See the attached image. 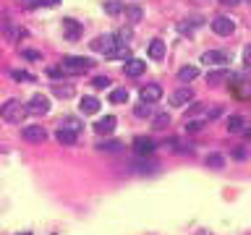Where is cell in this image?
<instances>
[{
  "label": "cell",
  "mask_w": 251,
  "mask_h": 235,
  "mask_svg": "<svg viewBox=\"0 0 251 235\" xmlns=\"http://www.w3.org/2000/svg\"><path fill=\"white\" fill-rule=\"evenodd\" d=\"M92 65H94V63H92L89 58H79V55H66L63 60H60V71H63V76H79V73H87Z\"/></svg>",
  "instance_id": "6da1fadb"
},
{
  "label": "cell",
  "mask_w": 251,
  "mask_h": 235,
  "mask_svg": "<svg viewBox=\"0 0 251 235\" xmlns=\"http://www.w3.org/2000/svg\"><path fill=\"white\" fill-rule=\"evenodd\" d=\"M24 115H29V112H26V105L21 100H8L3 107H0V118L8 120V123H21Z\"/></svg>",
  "instance_id": "7a4b0ae2"
},
{
  "label": "cell",
  "mask_w": 251,
  "mask_h": 235,
  "mask_svg": "<svg viewBox=\"0 0 251 235\" xmlns=\"http://www.w3.org/2000/svg\"><path fill=\"white\" fill-rule=\"evenodd\" d=\"M89 47H92L94 52H100V55H105V58H110L113 52H115L118 42H115L113 34H100V37H94V40L89 42Z\"/></svg>",
  "instance_id": "3957f363"
},
{
  "label": "cell",
  "mask_w": 251,
  "mask_h": 235,
  "mask_svg": "<svg viewBox=\"0 0 251 235\" xmlns=\"http://www.w3.org/2000/svg\"><path fill=\"white\" fill-rule=\"evenodd\" d=\"M26 112L29 115H47L50 112V100L45 94H34L26 105Z\"/></svg>",
  "instance_id": "277c9868"
},
{
  "label": "cell",
  "mask_w": 251,
  "mask_h": 235,
  "mask_svg": "<svg viewBox=\"0 0 251 235\" xmlns=\"http://www.w3.org/2000/svg\"><path fill=\"white\" fill-rule=\"evenodd\" d=\"M188 102H194V89L191 86H181L170 94V105L173 107H186Z\"/></svg>",
  "instance_id": "5b68a950"
},
{
  "label": "cell",
  "mask_w": 251,
  "mask_h": 235,
  "mask_svg": "<svg viewBox=\"0 0 251 235\" xmlns=\"http://www.w3.org/2000/svg\"><path fill=\"white\" fill-rule=\"evenodd\" d=\"M233 29H235V24H233V19H228V16H217L215 21H212V32L220 34V37L233 34Z\"/></svg>",
  "instance_id": "8992f818"
},
{
  "label": "cell",
  "mask_w": 251,
  "mask_h": 235,
  "mask_svg": "<svg viewBox=\"0 0 251 235\" xmlns=\"http://www.w3.org/2000/svg\"><path fill=\"white\" fill-rule=\"evenodd\" d=\"M21 136H24L26 141H34V144H40L47 139V131H45V126H26L24 131H21Z\"/></svg>",
  "instance_id": "52a82bcc"
},
{
  "label": "cell",
  "mask_w": 251,
  "mask_h": 235,
  "mask_svg": "<svg viewBox=\"0 0 251 235\" xmlns=\"http://www.w3.org/2000/svg\"><path fill=\"white\" fill-rule=\"evenodd\" d=\"M139 97H141V102H157L160 97H162V86L160 84H147V86H141V92H139Z\"/></svg>",
  "instance_id": "ba28073f"
},
{
  "label": "cell",
  "mask_w": 251,
  "mask_h": 235,
  "mask_svg": "<svg viewBox=\"0 0 251 235\" xmlns=\"http://www.w3.org/2000/svg\"><path fill=\"white\" fill-rule=\"evenodd\" d=\"M202 63H207V65H223V63H228V52H223V50H207L202 55Z\"/></svg>",
  "instance_id": "9c48e42d"
},
{
  "label": "cell",
  "mask_w": 251,
  "mask_h": 235,
  "mask_svg": "<svg viewBox=\"0 0 251 235\" xmlns=\"http://www.w3.org/2000/svg\"><path fill=\"white\" fill-rule=\"evenodd\" d=\"M115 123H118V120L113 118V115H105V118H100L94 123V131L100 133V136H110L113 131H115Z\"/></svg>",
  "instance_id": "30bf717a"
},
{
  "label": "cell",
  "mask_w": 251,
  "mask_h": 235,
  "mask_svg": "<svg viewBox=\"0 0 251 235\" xmlns=\"http://www.w3.org/2000/svg\"><path fill=\"white\" fill-rule=\"evenodd\" d=\"M55 139L58 144H63V147H73L76 139H79V133L71 131V128H63V126H58V131H55Z\"/></svg>",
  "instance_id": "8fae6325"
},
{
  "label": "cell",
  "mask_w": 251,
  "mask_h": 235,
  "mask_svg": "<svg viewBox=\"0 0 251 235\" xmlns=\"http://www.w3.org/2000/svg\"><path fill=\"white\" fill-rule=\"evenodd\" d=\"M63 34H66V40L76 42L81 37V24H79V21H73V19H63Z\"/></svg>",
  "instance_id": "7c38bea8"
},
{
  "label": "cell",
  "mask_w": 251,
  "mask_h": 235,
  "mask_svg": "<svg viewBox=\"0 0 251 235\" xmlns=\"http://www.w3.org/2000/svg\"><path fill=\"white\" fill-rule=\"evenodd\" d=\"M230 71L228 68H217V71H209L207 73V84H212V86H220V84H225V81H230Z\"/></svg>",
  "instance_id": "4fadbf2b"
},
{
  "label": "cell",
  "mask_w": 251,
  "mask_h": 235,
  "mask_svg": "<svg viewBox=\"0 0 251 235\" xmlns=\"http://www.w3.org/2000/svg\"><path fill=\"white\" fill-rule=\"evenodd\" d=\"M144 71H147V63H144V60H139V58H128L126 60V76H141Z\"/></svg>",
  "instance_id": "5bb4252c"
},
{
  "label": "cell",
  "mask_w": 251,
  "mask_h": 235,
  "mask_svg": "<svg viewBox=\"0 0 251 235\" xmlns=\"http://www.w3.org/2000/svg\"><path fill=\"white\" fill-rule=\"evenodd\" d=\"M134 151L139 157H147V154H152V151H155V141L152 139H144V136H139V139L134 141Z\"/></svg>",
  "instance_id": "9a60e30c"
},
{
  "label": "cell",
  "mask_w": 251,
  "mask_h": 235,
  "mask_svg": "<svg viewBox=\"0 0 251 235\" xmlns=\"http://www.w3.org/2000/svg\"><path fill=\"white\" fill-rule=\"evenodd\" d=\"M3 34H5V40H8V42H16V40H21V37H26L24 29L13 26L11 21H3Z\"/></svg>",
  "instance_id": "2e32d148"
},
{
  "label": "cell",
  "mask_w": 251,
  "mask_h": 235,
  "mask_svg": "<svg viewBox=\"0 0 251 235\" xmlns=\"http://www.w3.org/2000/svg\"><path fill=\"white\" fill-rule=\"evenodd\" d=\"M81 112L84 115H94V112H100V100L97 97H81Z\"/></svg>",
  "instance_id": "e0dca14e"
},
{
  "label": "cell",
  "mask_w": 251,
  "mask_h": 235,
  "mask_svg": "<svg viewBox=\"0 0 251 235\" xmlns=\"http://www.w3.org/2000/svg\"><path fill=\"white\" fill-rule=\"evenodd\" d=\"M113 37H115V42H118V44H123V47H128V42L134 40V29H131V26H120L118 32L113 34Z\"/></svg>",
  "instance_id": "ac0fdd59"
},
{
  "label": "cell",
  "mask_w": 251,
  "mask_h": 235,
  "mask_svg": "<svg viewBox=\"0 0 251 235\" xmlns=\"http://www.w3.org/2000/svg\"><path fill=\"white\" fill-rule=\"evenodd\" d=\"M149 58H152V60H162V58H165V42H162V40H152V44H149Z\"/></svg>",
  "instance_id": "d6986e66"
},
{
  "label": "cell",
  "mask_w": 251,
  "mask_h": 235,
  "mask_svg": "<svg viewBox=\"0 0 251 235\" xmlns=\"http://www.w3.org/2000/svg\"><path fill=\"white\" fill-rule=\"evenodd\" d=\"M196 76H199V68H196V65H183V68L178 71V79L183 81V84H188V81H194Z\"/></svg>",
  "instance_id": "ffe728a7"
},
{
  "label": "cell",
  "mask_w": 251,
  "mask_h": 235,
  "mask_svg": "<svg viewBox=\"0 0 251 235\" xmlns=\"http://www.w3.org/2000/svg\"><path fill=\"white\" fill-rule=\"evenodd\" d=\"M52 94L60 97V100H68V97H73V86L71 84H52Z\"/></svg>",
  "instance_id": "44dd1931"
},
{
  "label": "cell",
  "mask_w": 251,
  "mask_h": 235,
  "mask_svg": "<svg viewBox=\"0 0 251 235\" xmlns=\"http://www.w3.org/2000/svg\"><path fill=\"white\" fill-rule=\"evenodd\" d=\"M128 97H131V94H128V89H113V92H110V102L113 105H126Z\"/></svg>",
  "instance_id": "7402d4cb"
},
{
  "label": "cell",
  "mask_w": 251,
  "mask_h": 235,
  "mask_svg": "<svg viewBox=\"0 0 251 235\" xmlns=\"http://www.w3.org/2000/svg\"><path fill=\"white\" fill-rule=\"evenodd\" d=\"M243 126H246V123H243L241 115H230V118H228V133H241Z\"/></svg>",
  "instance_id": "603a6c76"
},
{
  "label": "cell",
  "mask_w": 251,
  "mask_h": 235,
  "mask_svg": "<svg viewBox=\"0 0 251 235\" xmlns=\"http://www.w3.org/2000/svg\"><path fill=\"white\" fill-rule=\"evenodd\" d=\"M58 126H63V128H71V131H76V133H79L84 123H81V120H79V118H73V115H66V118H63V120H60V123H58Z\"/></svg>",
  "instance_id": "cb8c5ba5"
},
{
  "label": "cell",
  "mask_w": 251,
  "mask_h": 235,
  "mask_svg": "<svg viewBox=\"0 0 251 235\" xmlns=\"http://www.w3.org/2000/svg\"><path fill=\"white\" fill-rule=\"evenodd\" d=\"M167 126H170V115H167V112H160V115L152 120V128H155V131H165Z\"/></svg>",
  "instance_id": "d4e9b609"
},
{
  "label": "cell",
  "mask_w": 251,
  "mask_h": 235,
  "mask_svg": "<svg viewBox=\"0 0 251 235\" xmlns=\"http://www.w3.org/2000/svg\"><path fill=\"white\" fill-rule=\"evenodd\" d=\"M207 168L223 170V168H225V157H223V154H207Z\"/></svg>",
  "instance_id": "484cf974"
},
{
  "label": "cell",
  "mask_w": 251,
  "mask_h": 235,
  "mask_svg": "<svg viewBox=\"0 0 251 235\" xmlns=\"http://www.w3.org/2000/svg\"><path fill=\"white\" fill-rule=\"evenodd\" d=\"M134 115H136V118H149V115H152V105H149V102H139V105L134 107Z\"/></svg>",
  "instance_id": "4316f807"
},
{
  "label": "cell",
  "mask_w": 251,
  "mask_h": 235,
  "mask_svg": "<svg viewBox=\"0 0 251 235\" xmlns=\"http://www.w3.org/2000/svg\"><path fill=\"white\" fill-rule=\"evenodd\" d=\"M126 16H128V21H134V24H136V21H141L144 13H141L139 5H128V8H126Z\"/></svg>",
  "instance_id": "83f0119b"
},
{
  "label": "cell",
  "mask_w": 251,
  "mask_h": 235,
  "mask_svg": "<svg viewBox=\"0 0 251 235\" xmlns=\"http://www.w3.org/2000/svg\"><path fill=\"white\" fill-rule=\"evenodd\" d=\"M105 11H108L110 16H118V13L123 11V5H120L118 0H108V3H105Z\"/></svg>",
  "instance_id": "f1b7e54d"
},
{
  "label": "cell",
  "mask_w": 251,
  "mask_h": 235,
  "mask_svg": "<svg viewBox=\"0 0 251 235\" xmlns=\"http://www.w3.org/2000/svg\"><path fill=\"white\" fill-rule=\"evenodd\" d=\"M100 149L102 151H120V149H123V144H120V141H105V144H100Z\"/></svg>",
  "instance_id": "f546056e"
},
{
  "label": "cell",
  "mask_w": 251,
  "mask_h": 235,
  "mask_svg": "<svg viewBox=\"0 0 251 235\" xmlns=\"http://www.w3.org/2000/svg\"><path fill=\"white\" fill-rule=\"evenodd\" d=\"M204 128V120H186V131L188 133H196V131H202Z\"/></svg>",
  "instance_id": "4dcf8cb0"
},
{
  "label": "cell",
  "mask_w": 251,
  "mask_h": 235,
  "mask_svg": "<svg viewBox=\"0 0 251 235\" xmlns=\"http://www.w3.org/2000/svg\"><path fill=\"white\" fill-rule=\"evenodd\" d=\"M92 86L94 89H108L110 86V79H108V76H97V79L92 81Z\"/></svg>",
  "instance_id": "1f68e13d"
},
{
  "label": "cell",
  "mask_w": 251,
  "mask_h": 235,
  "mask_svg": "<svg viewBox=\"0 0 251 235\" xmlns=\"http://www.w3.org/2000/svg\"><path fill=\"white\" fill-rule=\"evenodd\" d=\"M11 76H13L16 81H37L34 76H32V73H26V71H13Z\"/></svg>",
  "instance_id": "d6a6232c"
},
{
  "label": "cell",
  "mask_w": 251,
  "mask_h": 235,
  "mask_svg": "<svg viewBox=\"0 0 251 235\" xmlns=\"http://www.w3.org/2000/svg\"><path fill=\"white\" fill-rule=\"evenodd\" d=\"M243 65H246V68H251V44H249L246 50H243Z\"/></svg>",
  "instance_id": "836d02e7"
},
{
  "label": "cell",
  "mask_w": 251,
  "mask_h": 235,
  "mask_svg": "<svg viewBox=\"0 0 251 235\" xmlns=\"http://www.w3.org/2000/svg\"><path fill=\"white\" fill-rule=\"evenodd\" d=\"M24 8H34V5H42V0H21Z\"/></svg>",
  "instance_id": "e575fe53"
},
{
  "label": "cell",
  "mask_w": 251,
  "mask_h": 235,
  "mask_svg": "<svg viewBox=\"0 0 251 235\" xmlns=\"http://www.w3.org/2000/svg\"><path fill=\"white\" fill-rule=\"evenodd\" d=\"M24 58H29V60H40L42 55H40V52H34V50H26V52H24Z\"/></svg>",
  "instance_id": "d590c367"
},
{
  "label": "cell",
  "mask_w": 251,
  "mask_h": 235,
  "mask_svg": "<svg viewBox=\"0 0 251 235\" xmlns=\"http://www.w3.org/2000/svg\"><path fill=\"white\" fill-rule=\"evenodd\" d=\"M60 0H42V5H47V8H52V5H58Z\"/></svg>",
  "instance_id": "8d00e7d4"
},
{
  "label": "cell",
  "mask_w": 251,
  "mask_h": 235,
  "mask_svg": "<svg viewBox=\"0 0 251 235\" xmlns=\"http://www.w3.org/2000/svg\"><path fill=\"white\" fill-rule=\"evenodd\" d=\"M220 3H223V5H238L241 0H220Z\"/></svg>",
  "instance_id": "74e56055"
},
{
  "label": "cell",
  "mask_w": 251,
  "mask_h": 235,
  "mask_svg": "<svg viewBox=\"0 0 251 235\" xmlns=\"http://www.w3.org/2000/svg\"><path fill=\"white\" fill-rule=\"evenodd\" d=\"M241 133H243V136H246V139L251 141V128H243V131H241Z\"/></svg>",
  "instance_id": "f35d334b"
},
{
  "label": "cell",
  "mask_w": 251,
  "mask_h": 235,
  "mask_svg": "<svg viewBox=\"0 0 251 235\" xmlns=\"http://www.w3.org/2000/svg\"><path fill=\"white\" fill-rule=\"evenodd\" d=\"M199 235H209V233H204V230H202V233H199Z\"/></svg>",
  "instance_id": "ab89813d"
},
{
  "label": "cell",
  "mask_w": 251,
  "mask_h": 235,
  "mask_svg": "<svg viewBox=\"0 0 251 235\" xmlns=\"http://www.w3.org/2000/svg\"><path fill=\"white\" fill-rule=\"evenodd\" d=\"M21 235H32V233H21Z\"/></svg>",
  "instance_id": "60d3db41"
},
{
  "label": "cell",
  "mask_w": 251,
  "mask_h": 235,
  "mask_svg": "<svg viewBox=\"0 0 251 235\" xmlns=\"http://www.w3.org/2000/svg\"><path fill=\"white\" fill-rule=\"evenodd\" d=\"M246 3H249V5H251V0H246Z\"/></svg>",
  "instance_id": "b9f144b4"
}]
</instances>
